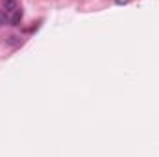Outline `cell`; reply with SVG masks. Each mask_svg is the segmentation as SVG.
I'll use <instances>...</instances> for the list:
<instances>
[{"mask_svg":"<svg viewBox=\"0 0 159 157\" xmlns=\"http://www.w3.org/2000/svg\"><path fill=\"white\" fill-rule=\"evenodd\" d=\"M2 4H4V9H6L7 13H13L15 9H19L17 0H2Z\"/></svg>","mask_w":159,"mask_h":157,"instance_id":"cell-1","label":"cell"},{"mask_svg":"<svg viewBox=\"0 0 159 157\" xmlns=\"http://www.w3.org/2000/svg\"><path fill=\"white\" fill-rule=\"evenodd\" d=\"M20 19H22V11H20V9H15V11L11 13V17H9V22H11L13 26H17V24L20 22Z\"/></svg>","mask_w":159,"mask_h":157,"instance_id":"cell-2","label":"cell"},{"mask_svg":"<svg viewBox=\"0 0 159 157\" xmlns=\"http://www.w3.org/2000/svg\"><path fill=\"white\" fill-rule=\"evenodd\" d=\"M6 20H7L6 13H4V11H0V26H4V24H6Z\"/></svg>","mask_w":159,"mask_h":157,"instance_id":"cell-3","label":"cell"},{"mask_svg":"<svg viewBox=\"0 0 159 157\" xmlns=\"http://www.w3.org/2000/svg\"><path fill=\"white\" fill-rule=\"evenodd\" d=\"M115 2H117V4H119V6H124V4H128V2H129V0H115Z\"/></svg>","mask_w":159,"mask_h":157,"instance_id":"cell-4","label":"cell"}]
</instances>
